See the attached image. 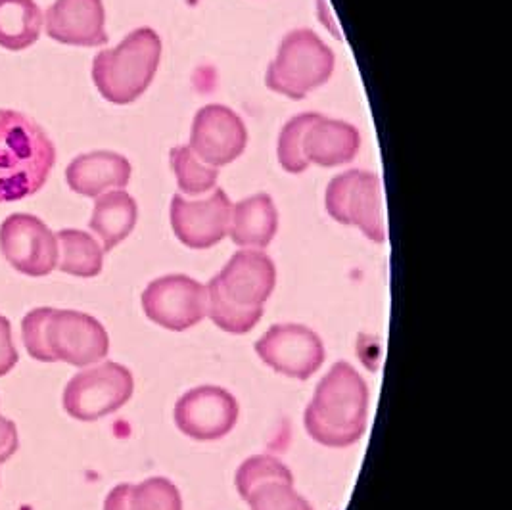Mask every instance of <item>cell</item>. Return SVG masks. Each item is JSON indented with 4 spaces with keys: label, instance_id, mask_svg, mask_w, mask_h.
I'll return each mask as SVG.
<instances>
[{
    "label": "cell",
    "instance_id": "6da1fadb",
    "mask_svg": "<svg viewBox=\"0 0 512 510\" xmlns=\"http://www.w3.org/2000/svg\"><path fill=\"white\" fill-rule=\"evenodd\" d=\"M369 418V388L350 363H334L319 382L305 409L307 434L334 449H344L363 438Z\"/></svg>",
    "mask_w": 512,
    "mask_h": 510
},
{
    "label": "cell",
    "instance_id": "7a4b0ae2",
    "mask_svg": "<svg viewBox=\"0 0 512 510\" xmlns=\"http://www.w3.org/2000/svg\"><path fill=\"white\" fill-rule=\"evenodd\" d=\"M27 353L41 363L89 367L108 357L110 336L100 321L71 309L37 307L22 321Z\"/></svg>",
    "mask_w": 512,
    "mask_h": 510
},
{
    "label": "cell",
    "instance_id": "3957f363",
    "mask_svg": "<svg viewBox=\"0 0 512 510\" xmlns=\"http://www.w3.org/2000/svg\"><path fill=\"white\" fill-rule=\"evenodd\" d=\"M56 163L45 129L16 110H0V202L37 194Z\"/></svg>",
    "mask_w": 512,
    "mask_h": 510
},
{
    "label": "cell",
    "instance_id": "277c9868",
    "mask_svg": "<svg viewBox=\"0 0 512 510\" xmlns=\"http://www.w3.org/2000/svg\"><path fill=\"white\" fill-rule=\"evenodd\" d=\"M361 148V135L348 121L321 114L292 117L280 131L277 156L284 171L298 175L311 163L336 167L353 162Z\"/></svg>",
    "mask_w": 512,
    "mask_h": 510
},
{
    "label": "cell",
    "instance_id": "5b68a950",
    "mask_svg": "<svg viewBox=\"0 0 512 510\" xmlns=\"http://www.w3.org/2000/svg\"><path fill=\"white\" fill-rule=\"evenodd\" d=\"M162 60V39L150 27L129 33L116 48L96 54L93 81L108 102L125 106L139 100L152 85Z\"/></svg>",
    "mask_w": 512,
    "mask_h": 510
},
{
    "label": "cell",
    "instance_id": "8992f818",
    "mask_svg": "<svg viewBox=\"0 0 512 510\" xmlns=\"http://www.w3.org/2000/svg\"><path fill=\"white\" fill-rule=\"evenodd\" d=\"M334 66V52L315 31L296 29L282 39L277 58L265 75V83L273 93L303 100L311 91L325 85L334 73Z\"/></svg>",
    "mask_w": 512,
    "mask_h": 510
},
{
    "label": "cell",
    "instance_id": "52a82bcc",
    "mask_svg": "<svg viewBox=\"0 0 512 510\" xmlns=\"http://www.w3.org/2000/svg\"><path fill=\"white\" fill-rule=\"evenodd\" d=\"M325 208L334 221L357 227L376 244L386 242L382 185L371 171L350 169L334 177L326 188Z\"/></svg>",
    "mask_w": 512,
    "mask_h": 510
},
{
    "label": "cell",
    "instance_id": "ba28073f",
    "mask_svg": "<svg viewBox=\"0 0 512 510\" xmlns=\"http://www.w3.org/2000/svg\"><path fill=\"white\" fill-rule=\"evenodd\" d=\"M133 392V372L119 363L106 361L71 378L64 390V409L75 420L93 422L119 411Z\"/></svg>",
    "mask_w": 512,
    "mask_h": 510
},
{
    "label": "cell",
    "instance_id": "9c48e42d",
    "mask_svg": "<svg viewBox=\"0 0 512 510\" xmlns=\"http://www.w3.org/2000/svg\"><path fill=\"white\" fill-rule=\"evenodd\" d=\"M277 286V267L261 250H240L208 284V303L263 309Z\"/></svg>",
    "mask_w": 512,
    "mask_h": 510
},
{
    "label": "cell",
    "instance_id": "30bf717a",
    "mask_svg": "<svg viewBox=\"0 0 512 510\" xmlns=\"http://www.w3.org/2000/svg\"><path fill=\"white\" fill-rule=\"evenodd\" d=\"M142 309L152 323L183 332L208 317V286L187 275H165L146 286Z\"/></svg>",
    "mask_w": 512,
    "mask_h": 510
},
{
    "label": "cell",
    "instance_id": "8fae6325",
    "mask_svg": "<svg viewBox=\"0 0 512 510\" xmlns=\"http://www.w3.org/2000/svg\"><path fill=\"white\" fill-rule=\"evenodd\" d=\"M0 252L22 275L47 277L58 267V240L47 225L29 213H14L0 225Z\"/></svg>",
    "mask_w": 512,
    "mask_h": 510
},
{
    "label": "cell",
    "instance_id": "7c38bea8",
    "mask_svg": "<svg viewBox=\"0 0 512 510\" xmlns=\"http://www.w3.org/2000/svg\"><path fill=\"white\" fill-rule=\"evenodd\" d=\"M259 359L273 371L309 380L325 363V344L317 332L303 325H273L256 344Z\"/></svg>",
    "mask_w": 512,
    "mask_h": 510
},
{
    "label": "cell",
    "instance_id": "4fadbf2b",
    "mask_svg": "<svg viewBox=\"0 0 512 510\" xmlns=\"http://www.w3.org/2000/svg\"><path fill=\"white\" fill-rule=\"evenodd\" d=\"M175 424L192 440L215 441L229 436L240 417L238 401L219 386H198L175 405Z\"/></svg>",
    "mask_w": 512,
    "mask_h": 510
},
{
    "label": "cell",
    "instance_id": "5bb4252c",
    "mask_svg": "<svg viewBox=\"0 0 512 510\" xmlns=\"http://www.w3.org/2000/svg\"><path fill=\"white\" fill-rule=\"evenodd\" d=\"M231 211L233 202L223 188L200 200H187L177 194L169 211L171 229L187 248L206 250L229 234Z\"/></svg>",
    "mask_w": 512,
    "mask_h": 510
},
{
    "label": "cell",
    "instance_id": "9a60e30c",
    "mask_svg": "<svg viewBox=\"0 0 512 510\" xmlns=\"http://www.w3.org/2000/svg\"><path fill=\"white\" fill-rule=\"evenodd\" d=\"M248 129L242 117L223 104L202 108L192 123L188 148L211 167H225L242 156Z\"/></svg>",
    "mask_w": 512,
    "mask_h": 510
},
{
    "label": "cell",
    "instance_id": "2e32d148",
    "mask_svg": "<svg viewBox=\"0 0 512 510\" xmlns=\"http://www.w3.org/2000/svg\"><path fill=\"white\" fill-rule=\"evenodd\" d=\"M45 29L52 41L70 47H102L108 43L102 0H56L47 10Z\"/></svg>",
    "mask_w": 512,
    "mask_h": 510
},
{
    "label": "cell",
    "instance_id": "e0dca14e",
    "mask_svg": "<svg viewBox=\"0 0 512 510\" xmlns=\"http://www.w3.org/2000/svg\"><path fill=\"white\" fill-rule=\"evenodd\" d=\"M133 167L127 158L116 152H89L77 156L68 165L66 181L73 192L98 198L110 190H123L131 181Z\"/></svg>",
    "mask_w": 512,
    "mask_h": 510
},
{
    "label": "cell",
    "instance_id": "ac0fdd59",
    "mask_svg": "<svg viewBox=\"0 0 512 510\" xmlns=\"http://www.w3.org/2000/svg\"><path fill=\"white\" fill-rule=\"evenodd\" d=\"M279 231V211L269 194H254L233 206L229 236L244 250L267 248Z\"/></svg>",
    "mask_w": 512,
    "mask_h": 510
},
{
    "label": "cell",
    "instance_id": "d6986e66",
    "mask_svg": "<svg viewBox=\"0 0 512 510\" xmlns=\"http://www.w3.org/2000/svg\"><path fill=\"white\" fill-rule=\"evenodd\" d=\"M137 219L139 206L135 198L125 190H110L96 198L89 227L100 238L104 252H112L133 232Z\"/></svg>",
    "mask_w": 512,
    "mask_h": 510
},
{
    "label": "cell",
    "instance_id": "ffe728a7",
    "mask_svg": "<svg viewBox=\"0 0 512 510\" xmlns=\"http://www.w3.org/2000/svg\"><path fill=\"white\" fill-rule=\"evenodd\" d=\"M45 16L35 0H0V47L25 50L43 31Z\"/></svg>",
    "mask_w": 512,
    "mask_h": 510
},
{
    "label": "cell",
    "instance_id": "44dd1931",
    "mask_svg": "<svg viewBox=\"0 0 512 510\" xmlns=\"http://www.w3.org/2000/svg\"><path fill=\"white\" fill-rule=\"evenodd\" d=\"M58 269L71 277L93 279L102 273L104 248L89 232L64 229L56 232Z\"/></svg>",
    "mask_w": 512,
    "mask_h": 510
},
{
    "label": "cell",
    "instance_id": "7402d4cb",
    "mask_svg": "<svg viewBox=\"0 0 512 510\" xmlns=\"http://www.w3.org/2000/svg\"><path fill=\"white\" fill-rule=\"evenodd\" d=\"M171 169L177 177V185L188 196H200L217 185L219 169L202 162L188 146H177L169 154Z\"/></svg>",
    "mask_w": 512,
    "mask_h": 510
},
{
    "label": "cell",
    "instance_id": "603a6c76",
    "mask_svg": "<svg viewBox=\"0 0 512 510\" xmlns=\"http://www.w3.org/2000/svg\"><path fill=\"white\" fill-rule=\"evenodd\" d=\"M234 482H236V489H238L240 497L246 501V497L257 486L267 484V482L294 484V476H292L290 468L286 464L280 463L279 459H275L271 455H256L240 464Z\"/></svg>",
    "mask_w": 512,
    "mask_h": 510
},
{
    "label": "cell",
    "instance_id": "cb8c5ba5",
    "mask_svg": "<svg viewBox=\"0 0 512 510\" xmlns=\"http://www.w3.org/2000/svg\"><path fill=\"white\" fill-rule=\"evenodd\" d=\"M127 510H183L181 491L167 478H148L127 491Z\"/></svg>",
    "mask_w": 512,
    "mask_h": 510
},
{
    "label": "cell",
    "instance_id": "d4e9b609",
    "mask_svg": "<svg viewBox=\"0 0 512 510\" xmlns=\"http://www.w3.org/2000/svg\"><path fill=\"white\" fill-rule=\"evenodd\" d=\"M246 503L250 510H313L307 499L294 489V484L267 482L257 486Z\"/></svg>",
    "mask_w": 512,
    "mask_h": 510
},
{
    "label": "cell",
    "instance_id": "484cf974",
    "mask_svg": "<svg viewBox=\"0 0 512 510\" xmlns=\"http://www.w3.org/2000/svg\"><path fill=\"white\" fill-rule=\"evenodd\" d=\"M20 355L12 340V326L6 317L0 315V376H6L18 363Z\"/></svg>",
    "mask_w": 512,
    "mask_h": 510
},
{
    "label": "cell",
    "instance_id": "4316f807",
    "mask_svg": "<svg viewBox=\"0 0 512 510\" xmlns=\"http://www.w3.org/2000/svg\"><path fill=\"white\" fill-rule=\"evenodd\" d=\"M18 428L12 420L0 415V464L6 463L18 451Z\"/></svg>",
    "mask_w": 512,
    "mask_h": 510
},
{
    "label": "cell",
    "instance_id": "83f0119b",
    "mask_svg": "<svg viewBox=\"0 0 512 510\" xmlns=\"http://www.w3.org/2000/svg\"><path fill=\"white\" fill-rule=\"evenodd\" d=\"M127 491L129 484L114 487L104 501V510H127Z\"/></svg>",
    "mask_w": 512,
    "mask_h": 510
}]
</instances>
